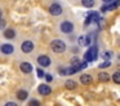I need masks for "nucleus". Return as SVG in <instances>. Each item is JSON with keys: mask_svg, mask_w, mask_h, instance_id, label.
<instances>
[{"mask_svg": "<svg viewBox=\"0 0 120 106\" xmlns=\"http://www.w3.org/2000/svg\"><path fill=\"white\" fill-rule=\"evenodd\" d=\"M50 47H52L53 52H56V53H62V52L66 51V44H65V41L58 40V39L53 40L52 44H50Z\"/></svg>", "mask_w": 120, "mask_h": 106, "instance_id": "1", "label": "nucleus"}, {"mask_svg": "<svg viewBox=\"0 0 120 106\" xmlns=\"http://www.w3.org/2000/svg\"><path fill=\"white\" fill-rule=\"evenodd\" d=\"M49 12H50V14H52V16H60L61 13H62V7H61L58 3H54V4L50 5Z\"/></svg>", "mask_w": 120, "mask_h": 106, "instance_id": "2", "label": "nucleus"}, {"mask_svg": "<svg viewBox=\"0 0 120 106\" xmlns=\"http://www.w3.org/2000/svg\"><path fill=\"white\" fill-rule=\"evenodd\" d=\"M98 13L97 12H89L88 13V17H86V20H85V25L88 26V25H90V23H93V22H97L98 21Z\"/></svg>", "mask_w": 120, "mask_h": 106, "instance_id": "3", "label": "nucleus"}, {"mask_svg": "<svg viewBox=\"0 0 120 106\" xmlns=\"http://www.w3.org/2000/svg\"><path fill=\"white\" fill-rule=\"evenodd\" d=\"M61 30H62L65 34H68V32H71V31L74 30V25L71 22H68V21H65V22L61 23Z\"/></svg>", "mask_w": 120, "mask_h": 106, "instance_id": "4", "label": "nucleus"}, {"mask_svg": "<svg viewBox=\"0 0 120 106\" xmlns=\"http://www.w3.org/2000/svg\"><path fill=\"white\" fill-rule=\"evenodd\" d=\"M119 5H120V0H116V1L111 3V4H107V5H102V7H101V12H106V10L116 9Z\"/></svg>", "mask_w": 120, "mask_h": 106, "instance_id": "5", "label": "nucleus"}, {"mask_svg": "<svg viewBox=\"0 0 120 106\" xmlns=\"http://www.w3.org/2000/svg\"><path fill=\"white\" fill-rule=\"evenodd\" d=\"M38 63L43 67H48L50 65V58L48 56H40L38 57Z\"/></svg>", "mask_w": 120, "mask_h": 106, "instance_id": "6", "label": "nucleus"}, {"mask_svg": "<svg viewBox=\"0 0 120 106\" xmlns=\"http://www.w3.org/2000/svg\"><path fill=\"white\" fill-rule=\"evenodd\" d=\"M38 90H39V93H40L41 96H48L50 92H52V89H50V87H49L48 84H41V85H39Z\"/></svg>", "mask_w": 120, "mask_h": 106, "instance_id": "7", "label": "nucleus"}, {"mask_svg": "<svg viewBox=\"0 0 120 106\" xmlns=\"http://www.w3.org/2000/svg\"><path fill=\"white\" fill-rule=\"evenodd\" d=\"M34 49V43L30 40H26L23 41V44H22V51L25 52V53H30V52Z\"/></svg>", "mask_w": 120, "mask_h": 106, "instance_id": "8", "label": "nucleus"}, {"mask_svg": "<svg viewBox=\"0 0 120 106\" xmlns=\"http://www.w3.org/2000/svg\"><path fill=\"white\" fill-rule=\"evenodd\" d=\"M19 67H21V71H23L25 74H29L32 71V65L30 62H22Z\"/></svg>", "mask_w": 120, "mask_h": 106, "instance_id": "9", "label": "nucleus"}, {"mask_svg": "<svg viewBox=\"0 0 120 106\" xmlns=\"http://www.w3.org/2000/svg\"><path fill=\"white\" fill-rule=\"evenodd\" d=\"M0 51L3 52L4 54H11V53H13L14 48H13V45H11V44H3L1 48H0Z\"/></svg>", "mask_w": 120, "mask_h": 106, "instance_id": "10", "label": "nucleus"}, {"mask_svg": "<svg viewBox=\"0 0 120 106\" xmlns=\"http://www.w3.org/2000/svg\"><path fill=\"white\" fill-rule=\"evenodd\" d=\"M79 44L80 45H89L90 44V36H80L79 38Z\"/></svg>", "mask_w": 120, "mask_h": 106, "instance_id": "11", "label": "nucleus"}, {"mask_svg": "<svg viewBox=\"0 0 120 106\" xmlns=\"http://www.w3.org/2000/svg\"><path fill=\"white\" fill-rule=\"evenodd\" d=\"M80 82L83 83V84H89V83L92 82V76L89 74H83L80 76Z\"/></svg>", "mask_w": 120, "mask_h": 106, "instance_id": "12", "label": "nucleus"}, {"mask_svg": "<svg viewBox=\"0 0 120 106\" xmlns=\"http://www.w3.org/2000/svg\"><path fill=\"white\" fill-rule=\"evenodd\" d=\"M27 92L26 90H18V92H17V98H18V100H21V101H25L27 98Z\"/></svg>", "mask_w": 120, "mask_h": 106, "instance_id": "13", "label": "nucleus"}, {"mask_svg": "<svg viewBox=\"0 0 120 106\" xmlns=\"http://www.w3.org/2000/svg\"><path fill=\"white\" fill-rule=\"evenodd\" d=\"M4 36H5L7 39H13L14 36H16V32H14V30H5V32H4Z\"/></svg>", "mask_w": 120, "mask_h": 106, "instance_id": "14", "label": "nucleus"}, {"mask_svg": "<svg viewBox=\"0 0 120 106\" xmlns=\"http://www.w3.org/2000/svg\"><path fill=\"white\" fill-rule=\"evenodd\" d=\"M66 88L67 89H75L76 88V82H74V80H67V82L65 83Z\"/></svg>", "mask_w": 120, "mask_h": 106, "instance_id": "15", "label": "nucleus"}, {"mask_svg": "<svg viewBox=\"0 0 120 106\" xmlns=\"http://www.w3.org/2000/svg\"><path fill=\"white\" fill-rule=\"evenodd\" d=\"M98 78H99V80H101V82H109V79H110V76H109V74H107V72H99Z\"/></svg>", "mask_w": 120, "mask_h": 106, "instance_id": "16", "label": "nucleus"}, {"mask_svg": "<svg viewBox=\"0 0 120 106\" xmlns=\"http://www.w3.org/2000/svg\"><path fill=\"white\" fill-rule=\"evenodd\" d=\"M81 4L85 8H92L94 5V0H81Z\"/></svg>", "mask_w": 120, "mask_h": 106, "instance_id": "17", "label": "nucleus"}, {"mask_svg": "<svg viewBox=\"0 0 120 106\" xmlns=\"http://www.w3.org/2000/svg\"><path fill=\"white\" fill-rule=\"evenodd\" d=\"M84 58H85L86 62H93V57H92L90 51H86V52H85V54H84Z\"/></svg>", "mask_w": 120, "mask_h": 106, "instance_id": "18", "label": "nucleus"}, {"mask_svg": "<svg viewBox=\"0 0 120 106\" xmlns=\"http://www.w3.org/2000/svg\"><path fill=\"white\" fill-rule=\"evenodd\" d=\"M90 53H92V57H93V61H96L97 59V47H92L90 49Z\"/></svg>", "mask_w": 120, "mask_h": 106, "instance_id": "19", "label": "nucleus"}, {"mask_svg": "<svg viewBox=\"0 0 120 106\" xmlns=\"http://www.w3.org/2000/svg\"><path fill=\"white\" fill-rule=\"evenodd\" d=\"M112 79H114V82H115V83L120 84V72H115L114 76H112Z\"/></svg>", "mask_w": 120, "mask_h": 106, "instance_id": "20", "label": "nucleus"}, {"mask_svg": "<svg viewBox=\"0 0 120 106\" xmlns=\"http://www.w3.org/2000/svg\"><path fill=\"white\" fill-rule=\"evenodd\" d=\"M110 61L109 59H107V61H105V62H102L101 65H99V67H101V69H106V67H110Z\"/></svg>", "mask_w": 120, "mask_h": 106, "instance_id": "21", "label": "nucleus"}, {"mask_svg": "<svg viewBox=\"0 0 120 106\" xmlns=\"http://www.w3.org/2000/svg\"><path fill=\"white\" fill-rule=\"evenodd\" d=\"M5 25H7V22L3 20V18H0V30H3V28L5 27Z\"/></svg>", "mask_w": 120, "mask_h": 106, "instance_id": "22", "label": "nucleus"}, {"mask_svg": "<svg viewBox=\"0 0 120 106\" xmlns=\"http://www.w3.org/2000/svg\"><path fill=\"white\" fill-rule=\"evenodd\" d=\"M44 71H43V70L41 69H38V76H39V78H43V76H44Z\"/></svg>", "mask_w": 120, "mask_h": 106, "instance_id": "23", "label": "nucleus"}, {"mask_svg": "<svg viewBox=\"0 0 120 106\" xmlns=\"http://www.w3.org/2000/svg\"><path fill=\"white\" fill-rule=\"evenodd\" d=\"M32 105H35V106H39V105H40V102H39V101H35V100H32V101H30V106H32Z\"/></svg>", "mask_w": 120, "mask_h": 106, "instance_id": "24", "label": "nucleus"}, {"mask_svg": "<svg viewBox=\"0 0 120 106\" xmlns=\"http://www.w3.org/2000/svg\"><path fill=\"white\" fill-rule=\"evenodd\" d=\"M103 57L106 59H110V57H111V53H110V52H105L103 53Z\"/></svg>", "mask_w": 120, "mask_h": 106, "instance_id": "25", "label": "nucleus"}, {"mask_svg": "<svg viewBox=\"0 0 120 106\" xmlns=\"http://www.w3.org/2000/svg\"><path fill=\"white\" fill-rule=\"evenodd\" d=\"M45 79H47V82H52L53 80V76L50 74H47V76H45Z\"/></svg>", "mask_w": 120, "mask_h": 106, "instance_id": "26", "label": "nucleus"}, {"mask_svg": "<svg viewBox=\"0 0 120 106\" xmlns=\"http://www.w3.org/2000/svg\"><path fill=\"white\" fill-rule=\"evenodd\" d=\"M97 22L99 23V27H103V25H105V21L103 20H99V18H98V21H97Z\"/></svg>", "mask_w": 120, "mask_h": 106, "instance_id": "27", "label": "nucleus"}, {"mask_svg": "<svg viewBox=\"0 0 120 106\" xmlns=\"http://www.w3.org/2000/svg\"><path fill=\"white\" fill-rule=\"evenodd\" d=\"M7 106H16V103H14V102H8V103H7Z\"/></svg>", "mask_w": 120, "mask_h": 106, "instance_id": "28", "label": "nucleus"}, {"mask_svg": "<svg viewBox=\"0 0 120 106\" xmlns=\"http://www.w3.org/2000/svg\"><path fill=\"white\" fill-rule=\"evenodd\" d=\"M105 3H110V1H112V0H103Z\"/></svg>", "mask_w": 120, "mask_h": 106, "instance_id": "29", "label": "nucleus"}, {"mask_svg": "<svg viewBox=\"0 0 120 106\" xmlns=\"http://www.w3.org/2000/svg\"><path fill=\"white\" fill-rule=\"evenodd\" d=\"M0 18H1V10H0Z\"/></svg>", "mask_w": 120, "mask_h": 106, "instance_id": "30", "label": "nucleus"}]
</instances>
